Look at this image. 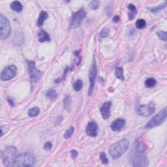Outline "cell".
Here are the masks:
<instances>
[{
  "mask_svg": "<svg viewBox=\"0 0 167 167\" xmlns=\"http://www.w3.org/2000/svg\"><path fill=\"white\" fill-rule=\"evenodd\" d=\"M146 22L144 19H138L136 22V27L138 30H142L146 27Z\"/></svg>",
  "mask_w": 167,
  "mask_h": 167,
  "instance_id": "cb8c5ba5",
  "label": "cell"
},
{
  "mask_svg": "<svg viewBox=\"0 0 167 167\" xmlns=\"http://www.w3.org/2000/svg\"><path fill=\"white\" fill-rule=\"evenodd\" d=\"M83 87V82L81 80H78L74 84V90L77 91H79Z\"/></svg>",
  "mask_w": 167,
  "mask_h": 167,
  "instance_id": "d4e9b609",
  "label": "cell"
},
{
  "mask_svg": "<svg viewBox=\"0 0 167 167\" xmlns=\"http://www.w3.org/2000/svg\"><path fill=\"white\" fill-rule=\"evenodd\" d=\"M71 96L69 95H65L64 99V108L69 111L71 110Z\"/></svg>",
  "mask_w": 167,
  "mask_h": 167,
  "instance_id": "d6986e66",
  "label": "cell"
},
{
  "mask_svg": "<svg viewBox=\"0 0 167 167\" xmlns=\"http://www.w3.org/2000/svg\"><path fill=\"white\" fill-rule=\"evenodd\" d=\"M98 126L95 122L91 121L86 127V134L90 137H95L97 135Z\"/></svg>",
  "mask_w": 167,
  "mask_h": 167,
  "instance_id": "4fadbf2b",
  "label": "cell"
},
{
  "mask_svg": "<svg viewBox=\"0 0 167 167\" xmlns=\"http://www.w3.org/2000/svg\"><path fill=\"white\" fill-rule=\"evenodd\" d=\"M11 8L12 11H14L17 12H20L22 11V5L20 1H13L11 4Z\"/></svg>",
  "mask_w": 167,
  "mask_h": 167,
  "instance_id": "ac0fdd59",
  "label": "cell"
},
{
  "mask_svg": "<svg viewBox=\"0 0 167 167\" xmlns=\"http://www.w3.org/2000/svg\"><path fill=\"white\" fill-rule=\"evenodd\" d=\"M28 72L31 81L37 82L40 80L43 76V73L35 67V63L33 61H27Z\"/></svg>",
  "mask_w": 167,
  "mask_h": 167,
  "instance_id": "9c48e42d",
  "label": "cell"
},
{
  "mask_svg": "<svg viewBox=\"0 0 167 167\" xmlns=\"http://www.w3.org/2000/svg\"><path fill=\"white\" fill-rule=\"evenodd\" d=\"M71 153L72 158H73V159L76 158L77 156L78 155V152H77L76 150H72L71 152Z\"/></svg>",
  "mask_w": 167,
  "mask_h": 167,
  "instance_id": "d6a6232c",
  "label": "cell"
},
{
  "mask_svg": "<svg viewBox=\"0 0 167 167\" xmlns=\"http://www.w3.org/2000/svg\"><path fill=\"white\" fill-rule=\"evenodd\" d=\"M86 12L84 9H81L79 11L74 12L72 14L70 21V28L75 29L80 26L82 21L86 18Z\"/></svg>",
  "mask_w": 167,
  "mask_h": 167,
  "instance_id": "52a82bcc",
  "label": "cell"
},
{
  "mask_svg": "<svg viewBox=\"0 0 167 167\" xmlns=\"http://www.w3.org/2000/svg\"><path fill=\"white\" fill-rule=\"evenodd\" d=\"M109 32H110V31L108 29H107V28H104V29L100 31V35L102 37V38H105V37H107L108 36Z\"/></svg>",
  "mask_w": 167,
  "mask_h": 167,
  "instance_id": "f546056e",
  "label": "cell"
},
{
  "mask_svg": "<svg viewBox=\"0 0 167 167\" xmlns=\"http://www.w3.org/2000/svg\"><path fill=\"white\" fill-rule=\"evenodd\" d=\"M38 39L40 43L50 41V37L49 34L44 30L39 31V33H38Z\"/></svg>",
  "mask_w": 167,
  "mask_h": 167,
  "instance_id": "2e32d148",
  "label": "cell"
},
{
  "mask_svg": "<svg viewBox=\"0 0 167 167\" xmlns=\"http://www.w3.org/2000/svg\"><path fill=\"white\" fill-rule=\"evenodd\" d=\"M165 7V5H164L163 6H159V7H154V8L151 9V12H157V11H159V10H161V9H163Z\"/></svg>",
  "mask_w": 167,
  "mask_h": 167,
  "instance_id": "1f68e13d",
  "label": "cell"
},
{
  "mask_svg": "<svg viewBox=\"0 0 167 167\" xmlns=\"http://www.w3.org/2000/svg\"><path fill=\"white\" fill-rule=\"evenodd\" d=\"M74 127H72V126H71V127H69L67 129V130L66 131L65 133V134H64L65 138H66V139H67V138H69L70 137H71L72 134L74 133Z\"/></svg>",
  "mask_w": 167,
  "mask_h": 167,
  "instance_id": "484cf974",
  "label": "cell"
},
{
  "mask_svg": "<svg viewBox=\"0 0 167 167\" xmlns=\"http://www.w3.org/2000/svg\"><path fill=\"white\" fill-rule=\"evenodd\" d=\"M132 162L133 166H147L149 165L145 149L142 144L137 142L134 146L132 155Z\"/></svg>",
  "mask_w": 167,
  "mask_h": 167,
  "instance_id": "6da1fadb",
  "label": "cell"
},
{
  "mask_svg": "<svg viewBox=\"0 0 167 167\" xmlns=\"http://www.w3.org/2000/svg\"><path fill=\"white\" fill-rule=\"evenodd\" d=\"M18 157V150L14 146H7L2 152L3 163L5 166H14Z\"/></svg>",
  "mask_w": 167,
  "mask_h": 167,
  "instance_id": "3957f363",
  "label": "cell"
},
{
  "mask_svg": "<svg viewBox=\"0 0 167 167\" xmlns=\"http://www.w3.org/2000/svg\"><path fill=\"white\" fill-rule=\"evenodd\" d=\"M119 20H120V18H119L118 15H116L115 17L112 18L113 22H114V23H118L119 21Z\"/></svg>",
  "mask_w": 167,
  "mask_h": 167,
  "instance_id": "836d02e7",
  "label": "cell"
},
{
  "mask_svg": "<svg viewBox=\"0 0 167 167\" xmlns=\"http://www.w3.org/2000/svg\"><path fill=\"white\" fill-rule=\"evenodd\" d=\"M97 74V62H96L95 56H93L92 65H91V68L90 69V72H89V78H90V82L89 90H88V95L89 96H91L93 93L94 86H95Z\"/></svg>",
  "mask_w": 167,
  "mask_h": 167,
  "instance_id": "ba28073f",
  "label": "cell"
},
{
  "mask_svg": "<svg viewBox=\"0 0 167 167\" xmlns=\"http://www.w3.org/2000/svg\"><path fill=\"white\" fill-rule=\"evenodd\" d=\"M18 69L15 65H10L7 67L1 72V80L3 81H8L13 78L17 74Z\"/></svg>",
  "mask_w": 167,
  "mask_h": 167,
  "instance_id": "30bf717a",
  "label": "cell"
},
{
  "mask_svg": "<svg viewBox=\"0 0 167 167\" xmlns=\"http://www.w3.org/2000/svg\"><path fill=\"white\" fill-rule=\"evenodd\" d=\"M35 158L30 153H23L18 155L14 166H33Z\"/></svg>",
  "mask_w": 167,
  "mask_h": 167,
  "instance_id": "8992f818",
  "label": "cell"
},
{
  "mask_svg": "<svg viewBox=\"0 0 167 167\" xmlns=\"http://www.w3.org/2000/svg\"><path fill=\"white\" fill-rule=\"evenodd\" d=\"M128 17L130 20H133L137 13V7L133 4H129L128 5Z\"/></svg>",
  "mask_w": 167,
  "mask_h": 167,
  "instance_id": "9a60e30c",
  "label": "cell"
},
{
  "mask_svg": "<svg viewBox=\"0 0 167 167\" xmlns=\"http://www.w3.org/2000/svg\"><path fill=\"white\" fill-rule=\"evenodd\" d=\"M116 77H117L118 79L124 80V69L121 67H116Z\"/></svg>",
  "mask_w": 167,
  "mask_h": 167,
  "instance_id": "ffe728a7",
  "label": "cell"
},
{
  "mask_svg": "<svg viewBox=\"0 0 167 167\" xmlns=\"http://www.w3.org/2000/svg\"><path fill=\"white\" fill-rule=\"evenodd\" d=\"M129 147V141L126 138L118 140L110 147L109 153L113 159L119 158Z\"/></svg>",
  "mask_w": 167,
  "mask_h": 167,
  "instance_id": "7a4b0ae2",
  "label": "cell"
},
{
  "mask_svg": "<svg viewBox=\"0 0 167 167\" xmlns=\"http://www.w3.org/2000/svg\"><path fill=\"white\" fill-rule=\"evenodd\" d=\"M125 124V121L124 119H117L113 121L111 124V129L114 131H119L124 128Z\"/></svg>",
  "mask_w": 167,
  "mask_h": 167,
  "instance_id": "5bb4252c",
  "label": "cell"
},
{
  "mask_svg": "<svg viewBox=\"0 0 167 167\" xmlns=\"http://www.w3.org/2000/svg\"><path fill=\"white\" fill-rule=\"evenodd\" d=\"M112 103L107 101L105 103L100 109V114L104 119H108L110 116V108H111Z\"/></svg>",
  "mask_w": 167,
  "mask_h": 167,
  "instance_id": "7c38bea8",
  "label": "cell"
},
{
  "mask_svg": "<svg viewBox=\"0 0 167 167\" xmlns=\"http://www.w3.org/2000/svg\"><path fill=\"white\" fill-rule=\"evenodd\" d=\"M40 113V109L38 107H34V108H32L29 110V111L27 112L28 116L30 117H35L37 115H38Z\"/></svg>",
  "mask_w": 167,
  "mask_h": 167,
  "instance_id": "44dd1931",
  "label": "cell"
},
{
  "mask_svg": "<svg viewBox=\"0 0 167 167\" xmlns=\"http://www.w3.org/2000/svg\"><path fill=\"white\" fill-rule=\"evenodd\" d=\"M0 28H1V31H0L1 39L5 40L7 39L11 33V24L8 18L2 14H0Z\"/></svg>",
  "mask_w": 167,
  "mask_h": 167,
  "instance_id": "5b68a950",
  "label": "cell"
},
{
  "mask_svg": "<svg viewBox=\"0 0 167 167\" xmlns=\"http://www.w3.org/2000/svg\"><path fill=\"white\" fill-rule=\"evenodd\" d=\"M9 104H10V105H14V103L12 102V99H9Z\"/></svg>",
  "mask_w": 167,
  "mask_h": 167,
  "instance_id": "e575fe53",
  "label": "cell"
},
{
  "mask_svg": "<svg viewBox=\"0 0 167 167\" xmlns=\"http://www.w3.org/2000/svg\"><path fill=\"white\" fill-rule=\"evenodd\" d=\"M52 147V144L50 142H47L44 146V150L46 151H50Z\"/></svg>",
  "mask_w": 167,
  "mask_h": 167,
  "instance_id": "4dcf8cb0",
  "label": "cell"
},
{
  "mask_svg": "<svg viewBox=\"0 0 167 167\" xmlns=\"http://www.w3.org/2000/svg\"><path fill=\"white\" fill-rule=\"evenodd\" d=\"M46 97L50 100H53L56 98V97H57V93H56L55 90L53 89L49 90L46 93Z\"/></svg>",
  "mask_w": 167,
  "mask_h": 167,
  "instance_id": "7402d4cb",
  "label": "cell"
},
{
  "mask_svg": "<svg viewBox=\"0 0 167 167\" xmlns=\"http://www.w3.org/2000/svg\"><path fill=\"white\" fill-rule=\"evenodd\" d=\"M157 35L160 40H164V41H166L167 39L166 32L165 31H157Z\"/></svg>",
  "mask_w": 167,
  "mask_h": 167,
  "instance_id": "4316f807",
  "label": "cell"
},
{
  "mask_svg": "<svg viewBox=\"0 0 167 167\" xmlns=\"http://www.w3.org/2000/svg\"><path fill=\"white\" fill-rule=\"evenodd\" d=\"M166 118V108L163 109L158 114L153 117L146 125V129H152L159 126L165 121Z\"/></svg>",
  "mask_w": 167,
  "mask_h": 167,
  "instance_id": "277c9868",
  "label": "cell"
},
{
  "mask_svg": "<svg viewBox=\"0 0 167 167\" xmlns=\"http://www.w3.org/2000/svg\"><path fill=\"white\" fill-rule=\"evenodd\" d=\"M48 18V14L47 13L46 11L40 12L38 20H37V26L39 27L43 26L45 20L47 19Z\"/></svg>",
  "mask_w": 167,
  "mask_h": 167,
  "instance_id": "e0dca14e",
  "label": "cell"
},
{
  "mask_svg": "<svg viewBox=\"0 0 167 167\" xmlns=\"http://www.w3.org/2000/svg\"><path fill=\"white\" fill-rule=\"evenodd\" d=\"M155 110V105L153 102H150L147 105H140L138 106L137 108L138 114L144 116V117H147L153 114Z\"/></svg>",
  "mask_w": 167,
  "mask_h": 167,
  "instance_id": "8fae6325",
  "label": "cell"
},
{
  "mask_svg": "<svg viewBox=\"0 0 167 167\" xmlns=\"http://www.w3.org/2000/svg\"><path fill=\"white\" fill-rule=\"evenodd\" d=\"M100 5V1H92L90 2V7L92 10H96L99 8Z\"/></svg>",
  "mask_w": 167,
  "mask_h": 167,
  "instance_id": "83f0119b",
  "label": "cell"
},
{
  "mask_svg": "<svg viewBox=\"0 0 167 167\" xmlns=\"http://www.w3.org/2000/svg\"><path fill=\"white\" fill-rule=\"evenodd\" d=\"M100 160H101V161H102L103 165H108V159H107L105 153L102 152L101 153H100Z\"/></svg>",
  "mask_w": 167,
  "mask_h": 167,
  "instance_id": "f1b7e54d",
  "label": "cell"
},
{
  "mask_svg": "<svg viewBox=\"0 0 167 167\" xmlns=\"http://www.w3.org/2000/svg\"><path fill=\"white\" fill-rule=\"evenodd\" d=\"M157 82L155 78H149L145 81V86L147 87H152L156 84Z\"/></svg>",
  "mask_w": 167,
  "mask_h": 167,
  "instance_id": "603a6c76",
  "label": "cell"
}]
</instances>
